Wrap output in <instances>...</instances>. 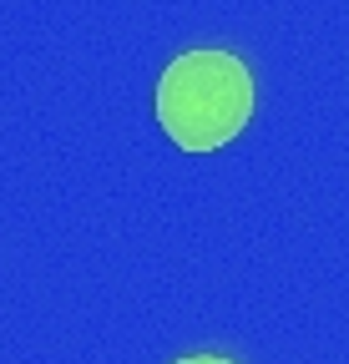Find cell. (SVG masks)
<instances>
[{
    "instance_id": "1",
    "label": "cell",
    "mask_w": 349,
    "mask_h": 364,
    "mask_svg": "<svg viewBox=\"0 0 349 364\" xmlns=\"http://www.w3.org/2000/svg\"><path fill=\"white\" fill-rule=\"evenodd\" d=\"M253 117V76L233 51H183L157 76V122L188 152L233 142Z\"/></svg>"
},
{
    "instance_id": "2",
    "label": "cell",
    "mask_w": 349,
    "mask_h": 364,
    "mask_svg": "<svg viewBox=\"0 0 349 364\" xmlns=\"http://www.w3.org/2000/svg\"><path fill=\"white\" fill-rule=\"evenodd\" d=\"M178 364H233V359H223V354H188V359H178Z\"/></svg>"
}]
</instances>
